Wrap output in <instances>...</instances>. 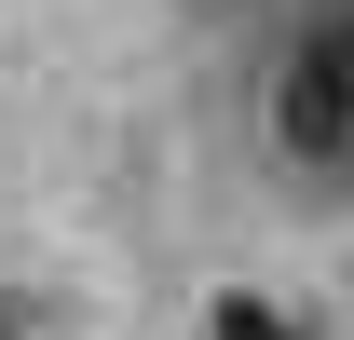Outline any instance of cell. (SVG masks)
I'll list each match as a JSON object with an SVG mask.
<instances>
[{
  "instance_id": "obj_2",
  "label": "cell",
  "mask_w": 354,
  "mask_h": 340,
  "mask_svg": "<svg viewBox=\"0 0 354 340\" xmlns=\"http://www.w3.org/2000/svg\"><path fill=\"white\" fill-rule=\"evenodd\" d=\"M218 340H286V327H272L259 299H218Z\"/></svg>"
},
{
  "instance_id": "obj_1",
  "label": "cell",
  "mask_w": 354,
  "mask_h": 340,
  "mask_svg": "<svg viewBox=\"0 0 354 340\" xmlns=\"http://www.w3.org/2000/svg\"><path fill=\"white\" fill-rule=\"evenodd\" d=\"M272 136H286L300 164H341V150H354V41L286 55V82H272Z\"/></svg>"
}]
</instances>
